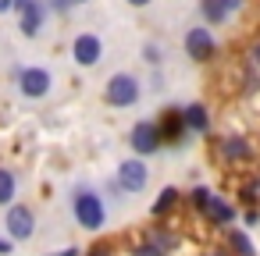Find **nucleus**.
<instances>
[{
    "instance_id": "1",
    "label": "nucleus",
    "mask_w": 260,
    "mask_h": 256,
    "mask_svg": "<svg viewBox=\"0 0 260 256\" xmlns=\"http://www.w3.org/2000/svg\"><path fill=\"white\" fill-rule=\"evenodd\" d=\"M72 213H75V221H79L86 231H100L104 221H107V206H104V199H100L93 189H75V196H72Z\"/></svg>"
},
{
    "instance_id": "2",
    "label": "nucleus",
    "mask_w": 260,
    "mask_h": 256,
    "mask_svg": "<svg viewBox=\"0 0 260 256\" xmlns=\"http://www.w3.org/2000/svg\"><path fill=\"white\" fill-rule=\"evenodd\" d=\"M4 228H8V238L11 242H25L36 231V213L25 203H11L8 206V217H4Z\"/></svg>"
},
{
    "instance_id": "3",
    "label": "nucleus",
    "mask_w": 260,
    "mask_h": 256,
    "mask_svg": "<svg viewBox=\"0 0 260 256\" xmlns=\"http://www.w3.org/2000/svg\"><path fill=\"white\" fill-rule=\"evenodd\" d=\"M104 100L111 103V107H132L136 100H139V82L132 79V75H111L107 79V89H104Z\"/></svg>"
},
{
    "instance_id": "4",
    "label": "nucleus",
    "mask_w": 260,
    "mask_h": 256,
    "mask_svg": "<svg viewBox=\"0 0 260 256\" xmlns=\"http://www.w3.org/2000/svg\"><path fill=\"white\" fill-rule=\"evenodd\" d=\"M50 86H54V79H50L47 68H22V71H18V89H22V96H29V100L47 96Z\"/></svg>"
},
{
    "instance_id": "5",
    "label": "nucleus",
    "mask_w": 260,
    "mask_h": 256,
    "mask_svg": "<svg viewBox=\"0 0 260 256\" xmlns=\"http://www.w3.org/2000/svg\"><path fill=\"white\" fill-rule=\"evenodd\" d=\"M146 181H150V171H146V164L139 157L118 164V185H121V192H143Z\"/></svg>"
},
{
    "instance_id": "6",
    "label": "nucleus",
    "mask_w": 260,
    "mask_h": 256,
    "mask_svg": "<svg viewBox=\"0 0 260 256\" xmlns=\"http://www.w3.org/2000/svg\"><path fill=\"white\" fill-rule=\"evenodd\" d=\"M128 146L136 150V157L157 153V150H160V132H157V125H153V121H139V125L132 128V135H128Z\"/></svg>"
},
{
    "instance_id": "7",
    "label": "nucleus",
    "mask_w": 260,
    "mask_h": 256,
    "mask_svg": "<svg viewBox=\"0 0 260 256\" xmlns=\"http://www.w3.org/2000/svg\"><path fill=\"white\" fill-rule=\"evenodd\" d=\"M185 54L192 57V61H210L214 54H217V43H214V36H210V29H189L185 32Z\"/></svg>"
},
{
    "instance_id": "8",
    "label": "nucleus",
    "mask_w": 260,
    "mask_h": 256,
    "mask_svg": "<svg viewBox=\"0 0 260 256\" xmlns=\"http://www.w3.org/2000/svg\"><path fill=\"white\" fill-rule=\"evenodd\" d=\"M157 132H160V142H168V146H182V139H185V118H182V111H164V118L157 121Z\"/></svg>"
},
{
    "instance_id": "9",
    "label": "nucleus",
    "mask_w": 260,
    "mask_h": 256,
    "mask_svg": "<svg viewBox=\"0 0 260 256\" xmlns=\"http://www.w3.org/2000/svg\"><path fill=\"white\" fill-rule=\"evenodd\" d=\"M72 54H75V64H82V68H93V64L100 61V54H104V43H100L96 36L82 32V36H75V43H72Z\"/></svg>"
},
{
    "instance_id": "10",
    "label": "nucleus",
    "mask_w": 260,
    "mask_h": 256,
    "mask_svg": "<svg viewBox=\"0 0 260 256\" xmlns=\"http://www.w3.org/2000/svg\"><path fill=\"white\" fill-rule=\"evenodd\" d=\"M217 153H221V160H224V164H242V160H249V157H253V146H249L242 135H228V139H221V142H217Z\"/></svg>"
},
{
    "instance_id": "11",
    "label": "nucleus",
    "mask_w": 260,
    "mask_h": 256,
    "mask_svg": "<svg viewBox=\"0 0 260 256\" xmlns=\"http://www.w3.org/2000/svg\"><path fill=\"white\" fill-rule=\"evenodd\" d=\"M22 15V22H18V29H22V36H36L40 29H43V18H47V8H43V0H29V4L18 11Z\"/></svg>"
},
{
    "instance_id": "12",
    "label": "nucleus",
    "mask_w": 260,
    "mask_h": 256,
    "mask_svg": "<svg viewBox=\"0 0 260 256\" xmlns=\"http://www.w3.org/2000/svg\"><path fill=\"white\" fill-rule=\"evenodd\" d=\"M182 118H185V128H189V132H200V135L210 132V114H207L203 103H189V107L182 111Z\"/></svg>"
},
{
    "instance_id": "13",
    "label": "nucleus",
    "mask_w": 260,
    "mask_h": 256,
    "mask_svg": "<svg viewBox=\"0 0 260 256\" xmlns=\"http://www.w3.org/2000/svg\"><path fill=\"white\" fill-rule=\"evenodd\" d=\"M203 213H207V221H210V224H217V228H228V224L235 221V206H232V203H224V199H217V196L207 203V210H203Z\"/></svg>"
},
{
    "instance_id": "14",
    "label": "nucleus",
    "mask_w": 260,
    "mask_h": 256,
    "mask_svg": "<svg viewBox=\"0 0 260 256\" xmlns=\"http://www.w3.org/2000/svg\"><path fill=\"white\" fill-rule=\"evenodd\" d=\"M224 238H228L232 256H256V245H253V238H249L242 228H228V231H224Z\"/></svg>"
},
{
    "instance_id": "15",
    "label": "nucleus",
    "mask_w": 260,
    "mask_h": 256,
    "mask_svg": "<svg viewBox=\"0 0 260 256\" xmlns=\"http://www.w3.org/2000/svg\"><path fill=\"white\" fill-rule=\"evenodd\" d=\"M15 192H18V178L11 167H0V206H11L15 203Z\"/></svg>"
},
{
    "instance_id": "16",
    "label": "nucleus",
    "mask_w": 260,
    "mask_h": 256,
    "mask_svg": "<svg viewBox=\"0 0 260 256\" xmlns=\"http://www.w3.org/2000/svg\"><path fill=\"white\" fill-rule=\"evenodd\" d=\"M200 11H203V18H207L210 25H221V22L228 18V8L221 4V0H200Z\"/></svg>"
},
{
    "instance_id": "17",
    "label": "nucleus",
    "mask_w": 260,
    "mask_h": 256,
    "mask_svg": "<svg viewBox=\"0 0 260 256\" xmlns=\"http://www.w3.org/2000/svg\"><path fill=\"white\" fill-rule=\"evenodd\" d=\"M178 199H182V196H178V189H171V185H168V189H160V196H157V203H153V213L160 217L164 210H175V203H178Z\"/></svg>"
},
{
    "instance_id": "18",
    "label": "nucleus",
    "mask_w": 260,
    "mask_h": 256,
    "mask_svg": "<svg viewBox=\"0 0 260 256\" xmlns=\"http://www.w3.org/2000/svg\"><path fill=\"white\" fill-rule=\"evenodd\" d=\"M210 199H214V192H210V189H207V185H196V189H192V192H189V203H192V206H196V210H200V213H203V210H207V203H210Z\"/></svg>"
},
{
    "instance_id": "19",
    "label": "nucleus",
    "mask_w": 260,
    "mask_h": 256,
    "mask_svg": "<svg viewBox=\"0 0 260 256\" xmlns=\"http://www.w3.org/2000/svg\"><path fill=\"white\" fill-rule=\"evenodd\" d=\"M242 199H246L249 206H256V203H260V178H249V181L242 185Z\"/></svg>"
},
{
    "instance_id": "20",
    "label": "nucleus",
    "mask_w": 260,
    "mask_h": 256,
    "mask_svg": "<svg viewBox=\"0 0 260 256\" xmlns=\"http://www.w3.org/2000/svg\"><path fill=\"white\" fill-rule=\"evenodd\" d=\"M150 242H153L160 252H168V249L175 245V238H171V235H160V231H153V238H150Z\"/></svg>"
},
{
    "instance_id": "21",
    "label": "nucleus",
    "mask_w": 260,
    "mask_h": 256,
    "mask_svg": "<svg viewBox=\"0 0 260 256\" xmlns=\"http://www.w3.org/2000/svg\"><path fill=\"white\" fill-rule=\"evenodd\" d=\"M132 256H164V252H160V249H157L153 242H143V245H139V249H136Z\"/></svg>"
},
{
    "instance_id": "22",
    "label": "nucleus",
    "mask_w": 260,
    "mask_h": 256,
    "mask_svg": "<svg viewBox=\"0 0 260 256\" xmlns=\"http://www.w3.org/2000/svg\"><path fill=\"white\" fill-rule=\"evenodd\" d=\"M256 221H260V210H256V206H249V210H246V224H249V228H253V224H256Z\"/></svg>"
},
{
    "instance_id": "23",
    "label": "nucleus",
    "mask_w": 260,
    "mask_h": 256,
    "mask_svg": "<svg viewBox=\"0 0 260 256\" xmlns=\"http://www.w3.org/2000/svg\"><path fill=\"white\" fill-rule=\"evenodd\" d=\"M86 256H111V245H93Z\"/></svg>"
},
{
    "instance_id": "24",
    "label": "nucleus",
    "mask_w": 260,
    "mask_h": 256,
    "mask_svg": "<svg viewBox=\"0 0 260 256\" xmlns=\"http://www.w3.org/2000/svg\"><path fill=\"white\" fill-rule=\"evenodd\" d=\"M221 4H224V8H228V15H232V11H239V8L246 4V0H221Z\"/></svg>"
},
{
    "instance_id": "25",
    "label": "nucleus",
    "mask_w": 260,
    "mask_h": 256,
    "mask_svg": "<svg viewBox=\"0 0 260 256\" xmlns=\"http://www.w3.org/2000/svg\"><path fill=\"white\" fill-rule=\"evenodd\" d=\"M11 245H15L11 238H0V256H8V252H11Z\"/></svg>"
},
{
    "instance_id": "26",
    "label": "nucleus",
    "mask_w": 260,
    "mask_h": 256,
    "mask_svg": "<svg viewBox=\"0 0 260 256\" xmlns=\"http://www.w3.org/2000/svg\"><path fill=\"white\" fill-rule=\"evenodd\" d=\"M146 61H150V64H157V61H160V57H157V47H146Z\"/></svg>"
},
{
    "instance_id": "27",
    "label": "nucleus",
    "mask_w": 260,
    "mask_h": 256,
    "mask_svg": "<svg viewBox=\"0 0 260 256\" xmlns=\"http://www.w3.org/2000/svg\"><path fill=\"white\" fill-rule=\"evenodd\" d=\"M15 8V0H0V11H11Z\"/></svg>"
},
{
    "instance_id": "28",
    "label": "nucleus",
    "mask_w": 260,
    "mask_h": 256,
    "mask_svg": "<svg viewBox=\"0 0 260 256\" xmlns=\"http://www.w3.org/2000/svg\"><path fill=\"white\" fill-rule=\"evenodd\" d=\"M128 4H132V8H146V4H150V0H128Z\"/></svg>"
},
{
    "instance_id": "29",
    "label": "nucleus",
    "mask_w": 260,
    "mask_h": 256,
    "mask_svg": "<svg viewBox=\"0 0 260 256\" xmlns=\"http://www.w3.org/2000/svg\"><path fill=\"white\" fill-rule=\"evenodd\" d=\"M57 256H79V249H64V252H57Z\"/></svg>"
},
{
    "instance_id": "30",
    "label": "nucleus",
    "mask_w": 260,
    "mask_h": 256,
    "mask_svg": "<svg viewBox=\"0 0 260 256\" xmlns=\"http://www.w3.org/2000/svg\"><path fill=\"white\" fill-rule=\"evenodd\" d=\"M253 57H256V64H260V43H256V47H253Z\"/></svg>"
},
{
    "instance_id": "31",
    "label": "nucleus",
    "mask_w": 260,
    "mask_h": 256,
    "mask_svg": "<svg viewBox=\"0 0 260 256\" xmlns=\"http://www.w3.org/2000/svg\"><path fill=\"white\" fill-rule=\"evenodd\" d=\"M25 4H29V0H15V8H18V11H22V8H25Z\"/></svg>"
},
{
    "instance_id": "32",
    "label": "nucleus",
    "mask_w": 260,
    "mask_h": 256,
    "mask_svg": "<svg viewBox=\"0 0 260 256\" xmlns=\"http://www.w3.org/2000/svg\"><path fill=\"white\" fill-rule=\"evenodd\" d=\"M210 256H232V252H210Z\"/></svg>"
},
{
    "instance_id": "33",
    "label": "nucleus",
    "mask_w": 260,
    "mask_h": 256,
    "mask_svg": "<svg viewBox=\"0 0 260 256\" xmlns=\"http://www.w3.org/2000/svg\"><path fill=\"white\" fill-rule=\"evenodd\" d=\"M75 4H86V0H72V8H75Z\"/></svg>"
}]
</instances>
